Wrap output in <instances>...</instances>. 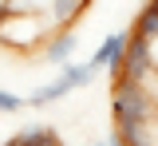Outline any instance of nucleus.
Instances as JSON below:
<instances>
[{
  "mask_svg": "<svg viewBox=\"0 0 158 146\" xmlns=\"http://www.w3.org/2000/svg\"><path fill=\"white\" fill-rule=\"evenodd\" d=\"M111 115H115V130L131 142H146V126L154 119V99L146 83L115 75V95H111Z\"/></svg>",
  "mask_w": 158,
  "mask_h": 146,
  "instance_id": "nucleus-1",
  "label": "nucleus"
},
{
  "mask_svg": "<svg viewBox=\"0 0 158 146\" xmlns=\"http://www.w3.org/2000/svg\"><path fill=\"white\" fill-rule=\"evenodd\" d=\"M44 36H52V28H44V12H8L0 20V43H8V47L28 51Z\"/></svg>",
  "mask_w": 158,
  "mask_h": 146,
  "instance_id": "nucleus-2",
  "label": "nucleus"
},
{
  "mask_svg": "<svg viewBox=\"0 0 158 146\" xmlns=\"http://www.w3.org/2000/svg\"><path fill=\"white\" fill-rule=\"evenodd\" d=\"M154 67H158V63H154V40H146V36L131 32V40H127V55H123V67H118L115 75H127V79L146 83Z\"/></svg>",
  "mask_w": 158,
  "mask_h": 146,
  "instance_id": "nucleus-3",
  "label": "nucleus"
},
{
  "mask_svg": "<svg viewBox=\"0 0 158 146\" xmlns=\"http://www.w3.org/2000/svg\"><path fill=\"white\" fill-rule=\"evenodd\" d=\"M127 40H131V32H111V36L95 47L91 67H95V71H111V75H115L118 67H123V55H127Z\"/></svg>",
  "mask_w": 158,
  "mask_h": 146,
  "instance_id": "nucleus-4",
  "label": "nucleus"
},
{
  "mask_svg": "<svg viewBox=\"0 0 158 146\" xmlns=\"http://www.w3.org/2000/svg\"><path fill=\"white\" fill-rule=\"evenodd\" d=\"M75 47H79V36L71 32V28H59V32H52V36H48V47H44V55H48V63L63 67V63L75 55Z\"/></svg>",
  "mask_w": 158,
  "mask_h": 146,
  "instance_id": "nucleus-5",
  "label": "nucleus"
},
{
  "mask_svg": "<svg viewBox=\"0 0 158 146\" xmlns=\"http://www.w3.org/2000/svg\"><path fill=\"white\" fill-rule=\"evenodd\" d=\"M83 8H87V0H48V20L56 28H67V24L79 20Z\"/></svg>",
  "mask_w": 158,
  "mask_h": 146,
  "instance_id": "nucleus-6",
  "label": "nucleus"
},
{
  "mask_svg": "<svg viewBox=\"0 0 158 146\" xmlns=\"http://www.w3.org/2000/svg\"><path fill=\"white\" fill-rule=\"evenodd\" d=\"M67 91H75V87H71L67 79H63V75H59V79H52V83L36 87V91L28 95V107H48V103H59V99H63Z\"/></svg>",
  "mask_w": 158,
  "mask_h": 146,
  "instance_id": "nucleus-7",
  "label": "nucleus"
},
{
  "mask_svg": "<svg viewBox=\"0 0 158 146\" xmlns=\"http://www.w3.org/2000/svg\"><path fill=\"white\" fill-rule=\"evenodd\" d=\"M59 75H63V79H67L71 87H91L99 71L91 67V59H83V63H71V59H67L63 67H59Z\"/></svg>",
  "mask_w": 158,
  "mask_h": 146,
  "instance_id": "nucleus-8",
  "label": "nucleus"
},
{
  "mask_svg": "<svg viewBox=\"0 0 158 146\" xmlns=\"http://www.w3.org/2000/svg\"><path fill=\"white\" fill-rule=\"evenodd\" d=\"M12 142H16V146H59L52 126H28V130H20Z\"/></svg>",
  "mask_w": 158,
  "mask_h": 146,
  "instance_id": "nucleus-9",
  "label": "nucleus"
},
{
  "mask_svg": "<svg viewBox=\"0 0 158 146\" xmlns=\"http://www.w3.org/2000/svg\"><path fill=\"white\" fill-rule=\"evenodd\" d=\"M24 107H28L24 95H16V91H0V115H16V111H24Z\"/></svg>",
  "mask_w": 158,
  "mask_h": 146,
  "instance_id": "nucleus-10",
  "label": "nucleus"
},
{
  "mask_svg": "<svg viewBox=\"0 0 158 146\" xmlns=\"http://www.w3.org/2000/svg\"><path fill=\"white\" fill-rule=\"evenodd\" d=\"M146 8H154V12H158V0H146Z\"/></svg>",
  "mask_w": 158,
  "mask_h": 146,
  "instance_id": "nucleus-11",
  "label": "nucleus"
},
{
  "mask_svg": "<svg viewBox=\"0 0 158 146\" xmlns=\"http://www.w3.org/2000/svg\"><path fill=\"white\" fill-rule=\"evenodd\" d=\"M91 146H107V138H103V142H91Z\"/></svg>",
  "mask_w": 158,
  "mask_h": 146,
  "instance_id": "nucleus-12",
  "label": "nucleus"
},
{
  "mask_svg": "<svg viewBox=\"0 0 158 146\" xmlns=\"http://www.w3.org/2000/svg\"><path fill=\"white\" fill-rule=\"evenodd\" d=\"M8 146H16V142H8Z\"/></svg>",
  "mask_w": 158,
  "mask_h": 146,
  "instance_id": "nucleus-13",
  "label": "nucleus"
}]
</instances>
